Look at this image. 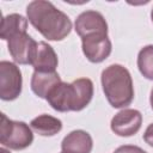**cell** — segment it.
<instances>
[{
  "label": "cell",
  "mask_w": 153,
  "mask_h": 153,
  "mask_svg": "<svg viewBox=\"0 0 153 153\" xmlns=\"http://www.w3.org/2000/svg\"><path fill=\"white\" fill-rule=\"evenodd\" d=\"M31 25L49 41H62L72 30V22L66 13L57 10L50 1L36 0L26 7Z\"/></svg>",
  "instance_id": "obj_1"
},
{
  "label": "cell",
  "mask_w": 153,
  "mask_h": 153,
  "mask_svg": "<svg viewBox=\"0 0 153 153\" xmlns=\"http://www.w3.org/2000/svg\"><path fill=\"white\" fill-rule=\"evenodd\" d=\"M93 96V82L88 78H79L71 84L59 82L48 93L47 100L60 112L80 111L88 105Z\"/></svg>",
  "instance_id": "obj_2"
},
{
  "label": "cell",
  "mask_w": 153,
  "mask_h": 153,
  "mask_svg": "<svg viewBox=\"0 0 153 153\" xmlns=\"http://www.w3.org/2000/svg\"><path fill=\"white\" fill-rule=\"evenodd\" d=\"M104 94L114 108L128 106L134 99V86L129 71L121 65H110L102 72Z\"/></svg>",
  "instance_id": "obj_3"
},
{
  "label": "cell",
  "mask_w": 153,
  "mask_h": 153,
  "mask_svg": "<svg viewBox=\"0 0 153 153\" xmlns=\"http://www.w3.org/2000/svg\"><path fill=\"white\" fill-rule=\"evenodd\" d=\"M33 141V134L30 127L24 122L12 121L1 114L0 123V142L2 146L19 151L29 147Z\"/></svg>",
  "instance_id": "obj_4"
},
{
  "label": "cell",
  "mask_w": 153,
  "mask_h": 153,
  "mask_svg": "<svg viewBox=\"0 0 153 153\" xmlns=\"http://www.w3.org/2000/svg\"><path fill=\"white\" fill-rule=\"evenodd\" d=\"M22 92V73L12 62H0V97L4 100H13Z\"/></svg>",
  "instance_id": "obj_5"
},
{
  "label": "cell",
  "mask_w": 153,
  "mask_h": 153,
  "mask_svg": "<svg viewBox=\"0 0 153 153\" xmlns=\"http://www.w3.org/2000/svg\"><path fill=\"white\" fill-rule=\"evenodd\" d=\"M8 51L12 59L20 65H32V61L36 55L38 42L31 38L27 32H22L8 41Z\"/></svg>",
  "instance_id": "obj_6"
},
{
  "label": "cell",
  "mask_w": 153,
  "mask_h": 153,
  "mask_svg": "<svg viewBox=\"0 0 153 153\" xmlns=\"http://www.w3.org/2000/svg\"><path fill=\"white\" fill-rule=\"evenodd\" d=\"M81 44L84 55L94 63L104 61L111 53V42L105 33L85 36L81 38Z\"/></svg>",
  "instance_id": "obj_7"
},
{
  "label": "cell",
  "mask_w": 153,
  "mask_h": 153,
  "mask_svg": "<svg viewBox=\"0 0 153 153\" xmlns=\"http://www.w3.org/2000/svg\"><path fill=\"white\" fill-rule=\"evenodd\" d=\"M142 115L135 109H123L111 120V130L118 136H131L139 131Z\"/></svg>",
  "instance_id": "obj_8"
},
{
  "label": "cell",
  "mask_w": 153,
  "mask_h": 153,
  "mask_svg": "<svg viewBox=\"0 0 153 153\" xmlns=\"http://www.w3.org/2000/svg\"><path fill=\"white\" fill-rule=\"evenodd\" d=\"M75 31L82 38L90 35H108V24L102 13L97 11H85L75 19Z\"/></svg>",
  "instance_id": "obj_9"
},
{
  "label": "cell",
  "mask_w": 153,
  "mask_h": 153,
  "mask_svg": "<svg viewBox=\"0 0 153 153\" xmlns=\"http://www.w3.org/2000/svg\"><path fill=\"white\" fill-rule=\"evenodd\" d=\"M93 146L91 135L85 130H73L61 143L62 153H90Z\"/></svg>",
  "instance_id": "obj_10"
},
{
  "label": "cell",
  "mask_w": 153,
  "mask_h": 153,
  "mask_svg": "<svg viewBox=\"0 0 153 153\" xmlns=\"http://www.w3.org/2000/svg\"><path fill=\"white\" fill-rule=\"evenodd\" d=\"M57 55L54 49L45 42H38L32 66L37 72H56Z\"/></svg>",
  "instance_id": "obj_11"
},
{
  "label": "cell",
  "mask_w": 153,
  "mask_h": 153,
  "mask_svg": "<svg viewBox=\"0 0 153 153\" xmlns=\"http://www.w3.org/2000/svg\"><path fill=\"white\" fill-rule=\"evenodd\" d=\"M61 82V78L56 72H37L35 71L31 78V88L39 98H47L48 93Z\"/></svg>",
  "instance_id": "obj_12"
},
{
  "label": "cell",
  "mask_w": 153,
  "mask_h": 153,
  "mask_svg": "<svg viewBox=\"0 0 153 153\" xmlns=\"http://www.w3.org/2000/svg\"><path fill=\"white\" fill-rule=\"evenodd\" d=\"M27 30V19H25L23 16L13 13L4 17L1 19L0 25V37L4 41H8L13 36L26 32Z\"/></svg>",
  "instance_id": "obj_13"
},
{
  "label": "cell",
  "mask_w": 153,
  "mask_h": 153,
  "mask_svg": "<svg viewBox=\"0 0 153 153\" xmlns=\"http://www.w3.org/2000/svg\"><path fill=\"white\" fill-rule=\"evenodd\" d=\"M31 128L42 136H53L62 129V122L50 115H41L30 123Z\"/></svg>",
  "instance_id": "obj_14"
},
{
  "label": "cell",
  "mask_w": 153,
  "mask_h": 153,
  "mask_svg": "<svg viewBox=\"0 0 153 153\" xmlns=\"http://www.w3.org/2000/svg\"><path fill=\"white\" fill-rule=\"evenodd\" d=\"M137 67L140 73L149 79L153 80V45L143 47L137 55Z\"/></svg>",
  "instance_id": "obj_15"
},
{
  "label": "cell",
  "mask_w": 153,
  "mask_h": 153,
  "mask_svg": "<svg viewBox=\"0 0 153 153\" xmlns=\"http://www.w3.org/2000/svg\"><path fill=\"white\" fill-rule=\"evenodd\" d=\"M114 153H146L143 149H141L137 146H131V145H124L118 147Z\"/></svg>",
  "instance_id": "obj_16"
},
{
  "label": "cell",
  "mask_w": 153,
  "mask_h": 153,
  "mask_svg": "<svg viewBox=\"0 0 153 153\" xmlns=\"http://www.w3.org/2000/svg\"><path fill=\"white\" fill-rule=\"evenodd\" d=\"M143 140L146 141V143H148L149 146L153 147V123H151L147 127V129L143 134Z\"/></svg>",
  "instance_id": "obj_17"
},
{
  "label": "cell",
  "mask_w": 153,
  "mask_h": 153,
  "mask_svg": "<svg viewBox=\"0 0 153 153\" xmlns=\"http://www.w3.org/2000/svg\"><path fill=\"white\" fill-rule=\"evenodd\" d=\"M149 102H151V106H152V109H153V88H152V91H151V97H149Z\"/></svg>",
  "instance_id": "obj_18"
},
{
  "label": "cell",
  "mask_w": 153,
  "mask_h": 153,
  "mask_svg": "<svg viewBox=\"0 0 153 153\" xmlns=\"http://www.w3.org/2000/svg\"><path fill=\"white\" fill-rule=\"evenodd\" d=\"M0 153H10V152H8V151H6L5 148H1V149H0Z\"/></svg>",
  "instance_id": "obj_19"
},
{
  "label": "cell",
  "mask_w": 153,
  "mask_h": 153,
  "mask_svg": "<svg viewBox=\"0 0 153 153\" xmlns=\"http://www.w3.org/2000/svg\"><path fill=\"white\" fill-rule=\"evenodd\" d=\"M151 18H152V22H153V10H152V12H151Z\"/></svg>",
  "instance_id": "obj_20"
},
{
  "label": "cell",
  "mask_w": 153,
  "mask_h": 153,
  "mask_svg": "<svg viewBox=\"0 0 153 153\" xmlns=\"http://www.w3.org/2000/svg\"><path fill=\"white\" fill-rule=\"evenodd\" d=\"M61 153H62V152H61Z\"/></svg>",
  "instance_id": "obj_21"
}]
</instances>
